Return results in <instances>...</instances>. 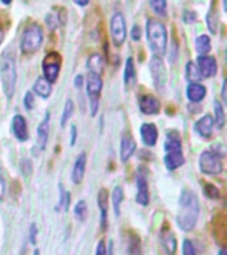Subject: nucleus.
I'll use <instances>...</instances> for the list:
<instances>
[{
    "label": "nucleus",
    "mask_w": 227,
    "mask_h": 255,
    "mask_svg": "<svg viewBox=\"0 0 227 255\" xmlns=\"http://www.w3.org/2000/svg\"><path fill=\"white\" fill-rule=\"evenodd\" d=\"M214 125L217 129H223L225 124H226V113H225V108L222 103L215 100L214 101Z\"/></svg>",
    "instance_id": "obj_28"
},
{
    "label": "nucleus",
    "mask_w": 227,
    "mask_h": 255,
    "mask_svg": "<svg viewBox=\"0 0 227 255\" xmlns=\"http://www.w3.org/2000/svg\"><path fill=\"white\" fill-rule=\"evenodd\" d=\"M12 133L19 142H25L29 138L27 120L21 115H15L12 119Z\"/></svg>",
    "instance_id": "obj_16"
},
{
    "label": "nucleus",
    "mask_w": 227,
    "mask_h": 255,
    "mask_svg": "<svg viewBox=\"0 0 227 255\" xmlns=\"http://www.w3.org/2000/svg\"><path fill=\"white\" fill-rule=\"evenodd\" d=\"M60 21L61 23H64V20L60 17L57 13H53V12H51V13H48L47 16H45V23H47L48 28L51 29V31H55L56 28L59 27Z\"/></svg>",
    "instance_id": "obj_36"
},
{
    "label": "nucleus",
    "mask_w": 227,
    "mask_h": 255,
    "mask_svg": "<svg viewBox=\"0 0 227 255\" xmlns=\"http://www.w3.org/2000/svg\"><path fill=\"white\" fill-rule=\"evenodd\" d=\"M186 80L189 83H201V80H202V76L199 73V69L197 67V64L193 63V61H189L186 64Z\"/></svg>",
    "instance_id": "obj_30"
},
{
    "label": "nucleus",
    "mask_w": 227,
    "mask_h": 255,
    "mask_svg": "<svg viewBox=\"0 0 227 255\" xmlns=\"http://www.w3.org/2000/svg\"><path fill=\"white\" fill-rule=\"evenodd\" d=\"M194 130L197 134L203 139H210L214 133V120L213 116L206 115L201 117V119L194 124Z\"/></svg>",
    "instance_id": "obj_14"
},
{
    "label": "nucleus",
    "mask_w": 227,
    "mask_h": 255,
    "mask_svg": "<svg viewBox=\"0 0 227 255\" xmlns=\"http://www.w3.org/2000/svg\"><path fill=\"white\" fill-rule=\"evenodd\" d=\"M44 40L43 28L37 23L29 24L21 33L20 37V51L24 55H32L39 51Z\"/></svg>",
    "instance_id": "obj_5"
},
{
    "label": "nucleus",
    "mask_w": 227,
    "mask_h": 255,
    "mask_svg": "<svg viewBox=\"0 0 227 255\" xmlns=\"http://www.w3.org/2000/svg\"><path fill=\"white\" fill-rule=\"evenodd\" d=\"M199 169L206 175L221 174L223 171V157L211 149L202 151L199 155Z\"/></svg>",
    "instance_id": "obj_6"
},
{
    "label": "nucleus",
    "mask_w": 227,
    "mask_h": 255,
    "mask_svg": "<svg viewBox=\"0 0 227 255\" xmlns=\"http://www.w3.org/2000/svg\"><path fill=\"white\" fill-rule=\"evenodd\" d=\"M150 72H151V79L154 83L155 88L158 91H162L167 81V72L163 64L162 57L159 56L153 55L150 59Z\"/></svg>",
    "instance_id": "obj_9"
},
{
    "label": "nucleus",
    "mask_w": 227,
    "mask_h": 255,
    "mask_svg": "<svg viewBox=\"0 0 227 255\" xmlns=\"http://www.w3.org/2000/svg\"><path fill=\"white\" fill-rule=\"evenodd\" d=\"M97 205L100 209V226L105 231L108 227V209H109V193L107 189H101L97 194Z\"/></svg>",
    "instance_id": "obj_15"
},
{
    "label": "nucleus",
    "mask_w": 227,
    "mask_h": 255,
    "mask_svg": "<svg viewBox=\"0 0 227 255\" xmlns=\"http://www.w3.org/2000/svg\"><path fill=\"white\" fill-rule=\"evenodd\" d=\"M0 80H1L4 95L8 100H11L12 96L15 95L17 72H16V59L9 52H5L0 57Z\"/></svg>",
    "instance_id": "obj_4"
},
{
    "label": "nucleus",
    "mask_w": 227,
    "mask_h": 255,
    "mask_svg": "<svg viewBox=\"0 0 227 255\" xmlns=\"http://www.w3.org/2000/svg\"><path fill=\"white\" fill-rule=\"evenodd\" d=\"M23 104L24 108H25L27 111H32V109H33V107H35V96H33V93H32L31 91L27 92V93L24 95Z\"/></svg>",
    "instance_id": "obj_37"
},
{
    "label": "nucleus",
    "mask_w": 227,
    "mask_h": 255,
    "mask_svg": "<svg viewBox=\"0 0 227 255\" xmlns=\"http://www.w3.org/2000/svg\"><path fill=\"white\" fill-rule=\"evenodd\" d=\"M76 141H77V128H76V125H72L71 127V145H75Z\"/></svg>",
    "instance_id": "obj_47"
},
{
    "label": "nucleus",
    "mask_w": 227,
    "mask_h": 255,
    "mask_svg": "<svg viewBox=\"0 0 227 255\" xmlns=\"http://www.w3.org/2000/svg\"><path fill=\"white\" fill-rule=\"evenodd\" d=\"M49 121H51V113L47 112L45 116H44L43 121L37 127V142H36V146L40 151H43L47 147L48 137H49Z\"/></svg>",
    "instance_id": "obj_19"
},
{
    "label": "nucleus",
    "mask_w": 227,
    "mask_h": 255,
    "mask_svg": "<svg viewBox=\"0 0 227 255\" xmlns=\"http://www.w3.org/2000/svg\"><path fill=\"white\" fill-rule=\"evenodd\" d=\"M0 1H1L4 5H9V4L12 3V0H0Z\"/></svg>",
    "instance_id": "obj_54"
},
{
    "label": "nucleus",
    "mask_w": 227,
    "mask_h": 255,
    "mask_svg": "<svg viewBox=\"0 0 227 255\" xmlns=\"http://www.w3.org/2000/svg\"><path fill=\"white\" fill-rule=\"evenodd\" d=\"M5 191H7V181H5L3 167H1V163H0V202L4 199Z\"/></svg>",
    "instance_id": "obj_39"
},
{
    "label": "nucleus",
    "mask_w": 227,
    "mask_h": 255,
    "mask_svg": "<svg viewBox=\"0 0 227 255\" xmlns=\"http://www.w3.org/2000/svg\"><path fill=\"white\" fill-rule=\"evenodd\" d=\"M218 255H227V249L225 246H222L219 249L218 251Z\"/></svg>",
    "instance_id": "obj_52"
},
{
    "label": "nucleus",
    "mask_w": 227,
    "mask_h": 255,
    "mask_svg": "<svg viewBox=\"0 0 227 255\" xmlns=\"http://www.w3.org/2000/svg\"><path fill=\"white\" fill-rule=\"evenodd\" d=\"M87 68L89 69V72H93L96 75L101 76L104 68H105V61H104L103 56L100 53H93V55L89 56L87 61Z\"/></svg>",
    "instance_id": "obj_24"
},
{
    "label": "nucleus",
    "mask_w": 227,
    "mask_h": 255,
    "mask_svg": "<svg viewBox=\"0 0 227 255\" xmlns=\"http://www.w3.org/2000/svg\"><path fill=\"white\" fill-rule=\"evenodd\" d=\"M163 163L167 170L174 171L185 163V155L182 150L181 135L177 130L167 131L165 139V157Z\"/></svg>",
    "instance_id": "obj_2"
},
{
    "label": "nucleus",
    "mask_w": 227,
    "mask_h": 255,
    "mask_svg": "<svg viewBox=\"0 0 227 255\" xmlns=\"http://www.w3.org/2000/svg\"><path fill=\"white\" fill-rule=\"evenodd\" d=\"M73 112H75V103L73 100L68 99L65 101V105H64L63 115H61V127H65L67 123L71 120V117L73 116Z\"/></svg>",
    "instance_id": "obj_32"
},
{
    "label": "nucleus",
    "mask_w": 227,
    "mask_h": 255,
    "mask_svg": "<svg viewBox=\"0 0 227 255\" xmlns=\"http://www.w3.org/2000/svg\"><path fill=\"white\" fill-rule=\"evenodd\" d=\"M123 201V190L121 186H115L112 191V206L114 210L115 217H119L121 213V203Z\"/></svg>",
    "instance_id": "obj_29"
},
{
    "label": "nucleus",
    "mask_w": 227,
    "mask_h": 255,
    "mask_svg": "<svg viewBox=\"0 0 227 255\" xmlns=\"http://www.w3.org/2000/svg\"><path fill=\"white\" fill-rule=\"evenodd\" d=\"M73 1H75V4H77L79 7H85V5L89 4L91 0H73Z\"/></svg>",
    "instance_id": "obj_51"
},
{
    "label": "nucleus",
    "mask_w": 227,
    "mask_h": 255,
    "mask_svg": "<svg viewBox=\"0 0 227 255\" xmlns=\"http://www.w3.org/2000/svg\"><path fill=\"white\" fill-rule=\"evenodd\" d=\"M37 226H36V223H31V226H29V243H31L32 246H36V243H37Z\"/></svg>",
    "instance_id": "obj_43"
},
{
    "label": "nucleus",
    "mask_w": 227,
    "mask_h": 255,
    "mask_svg": "<svg viewBox=\"0 0 227 255\" xmlns=\"http://www.w3.org/2000/svg\"><path fill=\"white\" fill-rule=\"evenodd\" d=\"M33 92L41 99H48L52 93V84L44 77H39L33 84Z\"/></svg>",
    "instance_id": "obj_25"
},
{
    "label": "nucleus",
    "mask_w": 227,
    "mask_h": 255,
    "mask_svg": "<svg viewBox=\"0 0 227 255\" xmlns=\"http://www.w3.org/2000/svg\"><path fill=\"white\" fill-rule=\"evenodd\" d=\"M138 107L139 111L146 116L158 115L159 111H161V103H159V100L153 95L141 96L138 99Z\"/></svg>",
    "instance_id": "obj_13"
},
{
    "label": "nucleus",
    "mask_w": 227,
    "mask_h": 255,
    "mask_svg": "<svg viewBox=\"0 0 227 255\" xmlns=\"http://www.w3.org/2000/svg\"><path fill=\"white\" fill-rule=\"evenodd\" d=\"M149 5L154 11V13L159 16L166 15L167 1L166 0H149Z\"/></svg>",
    "instance_id": "obj_33"
},
{
    "label": "nucleus",
    "mask_w": 227,
    "mask_h": 255,
    "mask_svg": "<svg viewBox=\"0 0 227 255\" xmlns=\"http://www.w3.org/2000/svg\"><path fill=\"white\" fill-rule=\"evenodd\" d=\"M135 67H134V60L133 57H127L126 64H125V71H123V84L125 87H134L135 84Z\"/></svg>",
    "instance_id": "obj_23"
},
{
    "label": "nucleus",
    "mask_w": 227,
    "mask_h": 255,
    "mask_svg": "<svg viewBox=\"0 0 227 255\" xmlns=\"http://www.w3.org/2000/svg\"><path fill=\"white\" fill-rule=\"evenodd\" d=\"M87 159L88 157L85 151L77 155L75 165H73V170H72V181H73V183H80L83 181L85 170H87Z\"/></svg>",
    "instance_id": "obj_21"
},
{
    "label": "nucleus",
    "mask_w": 227,
    "mask_h": 255,
    "mask_svg": "<svg viewBox=\"0 0 227 255\" xmlns=\"http://www.w3.org/2000/svg\"><path fill=\"white\" fill-rule=\"evenodd\" d=\"M111 36L115 47H119L126 40V21L121 12H115L111 19Z\"/></svg>",
    "instance_id": "obj_8"
},
{
    "label": "nucleus",
    "mask_w": 227,
    "mask_h": 255,
    "mask_svg": "<svg viewBox=\"0 0 227 255\" xmlns=\"http://www.w3.org/2000/svg\"><path fill=\"white\" fill-rule=\"evenodd\" d=\"M32 255H40V250H39V249H36V250L33 251V254H32Z\"/></svg>",
    "instance_id": "obj_55"
},
{
    "label": "nucleus",
    "mask_w": 227,
    "mask_h": 255,
    "mask_svg": "<svg viewBox=\"0 0 227 255\" xmlns=\"http://www.w3.org/2000/svg\"><path fill=\"white\" fill-rule=\"evenodd\" d=\"M4 35H5V33H4V29L3 27H1V24H0V44H1V41L4 40Z\"/></svg>",
    "instance_id": "obj_53"
},
{
    "label": "nucleus",
    "mask_w": 227,
    "mask_h": 255,
    "mask_svg": "<svg viewBox=\"0 0 227 255\" xmlns=\"http://www.w3.org/2000/svg\"><path fill=\"white\" fill-rule=\"evenodd\" d=\"M195 51L199 56L202 55H209L211 51V40L210 37L205 33L199 35L197 39H195Z\"/></svg>",
    "instance_id": "obj_27"
},
{
    "label": "nucleus",
    "mask_w": 227,
    "mask_h": 255,
    "mask_svg": "<svg viewBox=\"0 0 227 255\" xmlns=\"http://www.w3.org/2000/svg\"><path fill=\"white\" fill-rule=\"evenodd\" d=\"M114 254V243H113V241H109V243H108V247H107V255H113Z\"/></svg>",
    "instance_id": "obj_49"
},
{
    "label": "nucleus",
    "mask_w": 227,
    "mask_h": 255,
    "mask_svg": "<svg viewBox=\"0 0 227 255\" xmlns=\"http://www.w3.org/2000/svg\"><path fill=\"white\" fill-rule=\"evenodd\" d=\"M226 87H227V81L225 80L222 85V99L225 103H227V93H226Z\"/></svg>",
    "instance_id": "obj_50"
},
{
    "label": "nucleus",
    "mask_w": 227,
    "mask_h": 255,
    "mask_svg": "<svg viewBox=\"0 0 227 255\" xmlns=\"http://www.w3.org/2000/svg\"><path fill=\"white\" fill-rule=\"evenodd\" d=\"M146 39L153 55L159 57L165 56L167 48V31L165 24L157 19L147 20Z\"/></svg>",
    "instance_id": "obj_3"
},
{
    "label": "nucleus",
    "mask_w": 227,
    "mask_h": 255,
    "mask_svg": "<svg viewBox=\"0 0 227 255\" xmlns=\"http://www.w3.org/2000/svg\"><path fill=\"white\" fill-rule=\"evenodd\" d=\"M137 194H135V201L141 206H147L150 202V193H149V183H147L146 171L143 167H139L137 171Z\"/></svg>",
    "instance_id": "obj_10"
},
{
    "label": "nucleus",
    "mask_w": 227,
    "mask_h": 255,
    "mask_svg": "<svg viewBox=\"0 0 227 255\" xmlns=\"http://www.w3.org/2000/svg\"><path fill=\"white\" fill-rule=\"evenodd\" d=\"M99 105H100V99H91L89 100V108H91V115L95 117L99 112Z\"/></svg>",
    "instance_id": "obj_45"
},
{
    "label": "nucleus",
    "mask_w": 227,
    "mask_h": 255,
    "mask_svg": "<svg viewBox=\"0 0 227 255\" xmlns=\"http://www.w3.org/2000/svg\"><path fill=\"white\" fill-rule=\"evenodd\" d=\"M59 190H60V197H59V203L56 206V211H60L64 209V203H65V198H67L68 191L64 189V186L60 183L59 185Z\"/></svg>",
    "instance_id": "obj_40"
},
{
    "label": "nucleus",
    "mask_w": 227,
    "mask_h": 255,
    "mask_svg": "<svg viewBox=\"0 0 227 255\" xmlns=\"http://www.w3.org/2000/svg\"><path fill=\"white\" fill-rule=\"evenodd\" d=\"M96 255H107V245H105V241H100L96 246Z\"/></svg>",
    "instance_id": "obj_46"
},
{
    "label": "nucleus",
    "mask_w": 227,
    "mask_h": 255,
    "mask_svg": "<svg viewBox=\"0 0 227 255\" xmlns=\"http://www.w3.org/2000/svg\"><path fill=\"white\" fill-rule=\"evenodd\" d=\"M199 201L194 191L183 189L178 201V213L175 217V222L179 230L189 233L194 230L199 217Z\"/></svg>",
    "instance_id": "obj_1"
},
{
    "label": "nucleus",
    "mask_w": 227,
    "mask_h": 255,
    "mask_svg": "<svg viewBox=\"0 0 227 255\" xmlns=\"http://www.w3.org/2000/svg\"><path fill=\"white\" fill-rule=\"evenodd\" d=\"M206 24L207 28H209V31H210L213 35H215L217 31H218V16L215 15L214 12H213V9L207 13Z\"/></svg>",
    "instance_id": "obj_35"
},
{
    "label": "nucleus",
    "mask_w": 227,
    "mask_h": 255,
    "mask_svg": "<svg viewBox=\"0 0 227 255\" xmlns=\"http://www.w3.org/2000/svg\"><path fill=\"white\" fill-rule=\"evenodd\" d=\"M127 255H142V243L141 238L134 233H130L126 242Z\"/></svg>",
    "instance_id": "obj_26"
},
{
    "label": "nucleus",
    "mask_w": 227,
    "mask_h": 255,
    "mask_svg": "<svg viewBox=\"0 0 227 255\" xmlns=\"http://www.w3.org/2000/svg\"><path fill=\"white\" fill-rule=\"evenodd\" d=\"M139 134L142 142L149 147L155 146V143L158 141V129L154 124L145 123L139 128Z\"/></svg>",
    "instance_id": "obj_17"
},
{
    "label": "nucleus",
    "mask_w": 227,
    "mask_h": 255,
    "mask_svg": "<svg viewBox=\"0 0 227 255\" xmlns=\"http://www.w3.org/2000/svg\"><path fill=\"white\" fill-rule=\"evenodd\" d=\"M137 145L133 138V135L129 131H125L121 135V142H119V159L122 162H127L131 158V155L135 153Z\"/></svg>",
    "instance_id": "obj_12"
},
{
    "label": "nucleus",
    "mask_w": 227,
    "mask_h": 255,
    "mask_svg": "<svg viewBox=\"0 0 227 255\" xmlns=\"http://www.w3.org/2000/svg\"><path fill=\"white\" fill-rule=\"evenodd\" d=\"M203 194H205L206 198L213 199V201L219 199V197H221L219 189L217 186H214L213 183H206V185H205V187H203Z\"/></svg>",
    "instance_id": "obj_34"
},
{
    "label": "nucleus",
    "mask_w": 227,
    "mask_h": 255,
    "mask_svg": "<svg viewBox=\"0 0 227 255\" xmlns=\"http://www.w3.org/2000/svg\"><path fill=\"white\" fill-rule=\"evenodd\" d=\"M207 91L206 87L202 85L201 83H189L186 88V96L189 101L191 103H201L203 99H205V96H206Z\"/></svg>",
    "instance_id": "obj_22"
},
{
    "label": "nucleus",
    "mask_w": 227,
    "mask_h": 255,
    "mask_svg": "<svg viewBox=\"0 0 227 255\" xmlns=\"http://www.w3.org/2000/svg\"><path fill=\"white\" fill-rule=\"evenodd\" d=\"M182 255H197L195 247L190 239H185L182 243Z\"/></svg>",
    "instance_id": "obj_38"
},
{
    "label": "nucleus",
    "mask_w": 227,
    "mask_h": 255,
    "mask_svg": "<svg viewBox=\"0 0 227 255\" xmlns=\"http://www.w3.org/2000/svg\"><path fill=\"white\" fill-rule=\"evenodd\" d=\"M20 169H21V173H23L24 177H28V175L32 173V162L31 159L24 158L20 163Z\"/></svg>",
    "instance_id": "obj_42"
},
{
    "label": "nucleus",
    "mask_w": 227,
    "mask_h": 255,
    "mask_svg": "<svg viewBox=\"0 0 227 255\" xmlns=\"http://www.w3.org/2000/svg\"><path fill=\"white\" fill-rule=\"evenodd\" d=\"M197 67H198L199 73L202 76V79H211L218 72L217 60H215V57L209 55L198 56V59H197Z\"/></svg>",
    "instance_id": "obj_11"
},
{
    "label": "nucleus",
    "mask_w": 227,
    "mask_h": 255,
    "mask_svg": "<svg viewBox=\"0 0 227 255\" xmlns=\"http://www.w3.org/2000/svg\"><path fill=\"white\" fill-rule=\"evenodd\" d=\"M197 13H195L194 11H191V9H185L183 11V15H182V20H183V23H186V24H191V23H194L195 20H197Z\"/></svg>",
    "instance_id": "obj_41"
},
{
    "label": "nucleus",
    "mask_w": 227,
    "mask_h": 255,
    "mask_svg": "<svg viewBox=\"0 0 227 255\" xmlns=\"http://www.w3.org/2000/svg\"><path fill=\"white\" fill-rule=\"evenodd\" d=\"M84 85V77L81 75H77L75 77V87L77 88V89H80V88H83Z\"/></svg>",
    "instance_id": "obj_48"
},
{
    "label": "nucleus",
    "mask_w": 227,
    "mask_h": 255,
    "mask_svg": "<svg viewBox=\"0 0 227 255\" xmlns=\"http://www.w3.org/2000/svg\"><path fill=\"white\" fill-rule=\"evenodd\" d=\"M103 91V79L101 76L89 72L87 76V95L91 99H100V93Z\"/></svg>",
    "instance_id": "obj_20"
},
{
    "label": "nucleus",
    "mask_w": 227,
    "mask_h": 255,
    "mask_svg": "<svg viewBox=\"0 0 227 255\" xmlns=\"http://www.w3.org/2000/svg\"><path fill=\"white\" fill-rule=\"evenodd\" d=\"M61 68V57L57 52H49L43 59V75L44 79L53 84L59 77Z\"/></svg>",
    "instance_id": "obj_7"
},
{
    "label": "nucleus",
    "mask_w": 227,
    "mask_h": 255,
    "mask_svg": "<svg viewBox=\"0 0 227 255\" xmlns=\"http://www.w3.org/2000/svg\"><path fill=\"white\" fill-rule=\"evenodd\" d=\"M130 37L131 40H134V41H139V40H141V37H142V29H141L139 25L134 24V25L131 27Z\"/></svg>",
    "instance_id": "obj_44"
},
{
    "label": "nucleus",
    "mask_w": 227,
    "mask_h": 255,
    "mask_svg": "<svg viewBox=\"0 0 227 255\" xmlns=\"http://www.w3.org/2000/svg\"><path fill=\"white\" fill-rule=\"evenodd\" d=\"M73 213H75V218L80 222H85V219L88 217V205L87 202L81 199L75 205V209H73Z\"/></svg>",
    "instance_id": "obj_31"
},
{
    "label": "nucleus",
    "mask_w": 227,
    "mask_h": 255,
    "mask_svg": "<svg viewBox=\"0 0 227 255\" xmlns=\"http://www.w3.org/2000/svg\"><path fill=\"white\" fill-rule=\"evenodd\" d=\"M159 241H161V246L166 255H175L177 251V238L173 234V231L167 226L162 227L161 234H159Z\"/></svg>",
    "instance_id": "obj_18"
}]
</instances>
